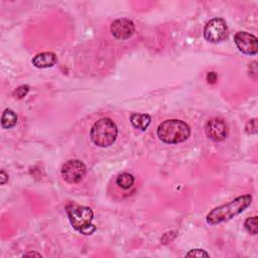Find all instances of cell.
Listing matches in <instances>:
<instances>
[{
	"label": "cell",
	"instance_id": "cell-8",
	"mask_svg": "<svg viewBox=\"0 0 258 258\" xmlns=\"http://www.w3.org/2000/svg\"><path fill=\"white\" fill-rule=\"evenodd\" d=\"M234 42L238 50L247 56H255L258 52V40L247 32H239L234 36Z\"/></svg>",
	"mask_w": 258,
	"mask_h": 258
},
{
	"label": "cell",
	"instance_id": "cell-4",
	"mask_svg": "<svg viewBox=\"0 0 258 258\" xmlns=\"http://www.w3.org/2000/svg\"><path fill=\"white\" fill-rule=\"evenodd\" d=\"M118 128L110 118H101L96 121L90 132L93 144L99 148H109L117 140Z\"/></svg>",
	"mask_w": 258,
	"mask_h": 258
},
{
	"label": "cell",
	"instance_id": "cell-12",
	"mask_svg": "<svg viewBox=\"0 0 258 258\" xmlns=\"http://www.w3.org/2000/svg\"><path fill=\"white\" fill-rule=\"evenodd\" d=\"M116 185L122 189V190H129L132 189L135 186L136 183V179L132 174H128V173H123L117 176L116 178Z\"/></svg>",
	"mask_w": 258,
	"mask_h": 258
},
{
	"label": "cell",
	"instance_id": "cell-19",
	"mask_svg": "<svg viewBox=\"0 0 258 258\" xmlns=\"http://www.w3.org/2000/svg\"><path fill=\"white\" fill-rule=\"evenodd\" d=\"M8 181H9V175H7L5 171L0 172V183H2V185H5Z\"/></svg>",
	"mask_w": 258,
	"mask_h": 258
},
{
	"label": "cell",
	"instance_id": "cell-13",
	"mask_svg": "<svg viewBox=\"0 0 258 258\" xmlns=\"http://www.w3.org/2000/svg\"><path fill=\"white\" fill-rule=\"evenodd\" d=\"M18 123V116L17 114L11 110V109H7L5 110L3 116H2V125L4 128L10 129L13 128L14 126H16Z\"/></svg>",
	"mask_w": 258,
	"mask_h": 258
},
{
	"label": "cell",
	"instance_id": "cell-2",
	"mask_svg": "<svg viewBox=\"0 0 258 258\" xmlns=\"http://www.w3.org/2000/svg\"><path fill=\"white\" fill-rule=\"evenodd\" d=\"M191 136L190 126L182 120L170 119L158 127L159 139L167 145H178L186 142Z\"/></svg>",
	"mask_w": 258,
	"mask_h": 258
},
{
	"label": "cell",
	"instance_id": "cell-9",
	"mask_svg": "<svg viewBox=\"0 0 258 258\" xmlns=\"http://www.w3.org/2000/svg\"><path fill=\"white\" fill-rule=\"evenodd\" d=\"M110 32L115 39L125 41L134 36L136 32V25L131 20L119 19L111 24Z\"/></svg>",
	"mask_w": 258,
	"mask_h": 258
},
{
	"label": "cell",
	"instance_id": "cell-14",
	"mask_svg": "<svg viewBox=\"0 0 258 258\" xmlns=\"http://www.w3.org/2000/svg\"><path fill=\"white\" fill-rule=\"evenodd\" d=\"M244 226L246 228V230L252 234V235H256L257 234V216H254V217H250V218H247L245 223H244Z\"/></svg>",
	"mask_w": 258,
	"mask_h": 258
},
{
	"label": "cell",
	"instance_id": "cell-15",
	"mask_svg": "<svg viewBox=\"0 0 258 258\" xmlns=\"http://www.w3.org/2000/svg\"><path fill=\"white\" fill-rule=\"evenodd\" d=\"M29 91H30V87H29L28 85H23V86L18 87V88L14 91L13 95H14L16 98H18V99H23L24 97H26V96L28 95Z\"/></svg>",
	"mask_w": 258,
	"mask_h": 258
},
{
	"label": "cell",
	"instance_id": "cell-11",
	"mask_svg": "<svg viewBox=\"0 0 258 258\" xmlns=\"http://www.w3.org/2000/svg\"><path fill=\"white\" fill-rule=\"evenodd\" d=\"M131 122L133 126L142 132H146L152 123V117L149 114L134 113L131 116Z\"/></svg>",
	"mask_w": 258,
	"mask_h": 258
},
{
	"label": "cell",
	"instance_id": "cell-7",
	"mask_svg": "<svg viewBox=\"0 0 258 258\" xmlns=\"http://www.w3.org/2000/svg\"><path fill=\"white\" fill-rule=\"evenodd\" d=\"M205 133L211 141L221 143L224 142L228 137V125L223 119L213 118L206 123Z\"/></svg>",
	"mask_w": 258,
	"mask_h": 258
},
{
	"label": "cell",
	"instance_id": "cell-10",
	"mask_svg": "<svg viewBox=\"0 0 258 258\" xmlns=\"http://www.w3.org/2000/svg\"><path fill=\"white\" fill-rule=\"evenodd\" d=\"M57 62H58V58L56 54L52 52H45V53L38 54L33 59V65L39 69L52 68L56 65Z\"/></svg>",
	"mask_w": 258,
	"mask_h": 258
},
{
	"label": "cell",
	"instance_id": "cell-3",
	"mask_svg": "<svg viewBox=\"0 0 258 258\" xmlns=\"http://www.w3.org/2000/svg\"><path fill=\"white\" fill-rule=\"evenodd\" d=\"M66 211L75 230L83 235H91L96 231V227L92 224L94 213L91 208L70 203L67 205Z\"/></svg>",
	"mask_w": 258,
	"mask_h": 258
},
{
	"label": "cell",
	"instance_id": "cell-20",
	"mask_svg": "<svg viewBox=\"0 0 258 258\" xmlns=\"http://www.w3.org/2000/svg\"><path fill=\"white\" fill-rule=\"evenodd\" d=\"M24 256H38V257H42V255H41V254H39V253H36V252L27 253V254H25Z\"/></svg>",
	"mask_w": 258,
	"mask_h": 258
},
{
	"label": "cell",
	"instance_id": "cell-1",
	"mask_svg": "<svg viewBox=\"0 0 258 258\" xmlns=\"http://www.w3.org/2000/svg\"><path fill=\"white\" fill-rule=\"evenodd\" d=\"M252 203L251 195L240 196L228 204L213 209L206 217V221L210 225L220 224L236 217L244 212Z\"/></svg>",
	"mask_w": 258,
	"mask_h": 258
},
{
	"label": "cell",
	"instance_id": "cell-18",
	"mask_svg": "<svg viewBox=\"0 0 258 258\" xmlns=\"http://www.w3.org/2000/svg\"><path fill=\"white\" fill-rule=\"evenodd\" d=\"M207 80H208V82H209L210 84H215L216 81H217V75H216V73H214V72L208 73V75H207Z\"/></svg>",
	"mask_w": 258,
	"mask_h": 258
},
{
	"label": "cell",
	"instance_id": "cell-5",
	"mask_svg": "<svg viewBox=\"0 0 258 258\" xmlns=\"http://www.w3.org/2000/svg\"><path fill=\"white\" fill-rule=\"evenodd\" d=\"M228 26L223 19L211 20L204 29L205 39L213 44H218L228 38Z\"/></svg>",
	"mask_w": 258,
	"mask_h": 258
},
{
	"label": "cell",
	"instance_id": "cell-17",
	"mask_svg": "<svg viewBox=\"0 0 258 258\" xmlns=\"http://www.w3.org/2000/svg\"><path fill=\"white\" fill-rule=\"evenodd\" d=\"M186 256H188V257H203V256L209 257V253H207L203 249H193V250H190L186 254Z\"/></svg>",
	"mask_w": 258,
	"mask_h": 258
},
{
	"label": "cell",
	"instance_id": "cell-6",
	"mask_svg": "<svg viewBox=\"0 0 258 258\" xmlns=\"http://www.w3.org/2000/svg\"><path fill=\"white\" fill-rule=\"evenodd\" d=\"M87 168L79 160H70L66 162L61 170L63 179L69 184H78L86 176Z\"/></svg>",
	"mask_w": 258,
	"mask_h": 258
},
{
	"label": "cell",
	"instance_id": "cell-16",
	"mask_svg": "<svg viewBox=\"0 0 258 258\" xmlns=\"http://www.w3.org/2000/svg\"><path fill=\"white\" fill-rule=\"evenodd\" d=\"M245 131L248 135H256L257 134V120L256 119L249 120L246 124Z\"/></svg>",
	"mask_w": 258,
	"mask_h": 258
}]
</instances>
